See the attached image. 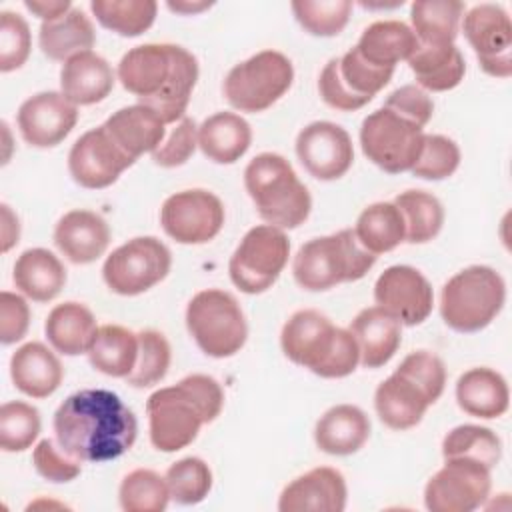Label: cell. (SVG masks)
Returning a JSON list of instances; mask_svg holds the SVG:
<instances>
[{
    "instance_id": "40",
    "label": "cell",
    "mask_w": 512,
    "mask_h": 512,
    "mask_svg": "<svg viewBox=\"0 0 512 512\" xmlns=\"http://www.w3.org/2000/svg\"><path fill=\"white\" fill-rule=\"evenodd\" d=\"M90 10L104 28L132 38L154 24L158 4L154 0H92Z\"/></svg>"
},
{
    "instance_id": "11",
    "label": "cell",
    "mask_w": 512,
    "mask_h": 512,
    "mask_svg": "<svg viewBox=\"0 0 512 512\" xmlns=\"http://www.w3.org/2000/svg\"><path fill=\"white\" fill-rule=\"evenodd\" d=\"M422 138L424 132L418 124L384 106L368 114L360 128L364 156L388 174H400L414 166Z\"/></svg>"
},
{
    "instance_id": "41",
    "label": "cell",
    "mask_w": 512,
    "mask_h": 512,
    "mask_svg": "<svg viewBox=\"0 0 512 512\" xmlns=\"http://www.w3.org/2000/svg\"><path fill=\"white\" fill-rule=\"evenodd\" d=\"M442 456L446 458H470L490 470L500 462L502 442L486 426L462 424L452 428L442 440Z\"/></svg>"
},
{
    "instance_id": "4",
    "label": "cell",
    "mask_w": 512,
    "mask_h": 512,
    "mask_svg": "<svg viewBox=\"0 0 512 512\" xmlns=\"http://www.w3.org/2000/svg\"><path fill=\"white\" fill-rule=\"evenodd\" d=\"M284 354L298 366L322 378H344L360 362V352L350 330L338 328L318 310L294 312L280 334Z\"/></svg>"
},
{
    "instance_id": "1",
    "label": "cell",
    "mask_w": 512,
    "mask_h": 512,
    "mask_svg": "<svg viewBox=\"0 0 512 512\" xmlns=\"http://www.w3.org/2000/svg\"><path fill=\"white\" fill-rule=\"evenodd\" d=\"M56 442L80 462H106L126 454L138 434L134 412L110 390L86 388L70 394L56 410Z\"/></svg>"
},
{
    "instance_id": "51",
    "label": "cell",
    "mask_w": 512,
    "mask_h": 512,
    "mask_svg": "<svg viewBox=\"0 0 512 512\" xmlns=\"http://www.w3.org/2000/svg\"><path fill=\"white\" fill-rule=\"evenodd\" d=\"M384 108L408 118L410 122L418 124L420 128H424L434 112V102L432 98L416 84H406L400 86L398 90H394L386 102Z\"/></svg>"
},
{
    "instance_id": "13",
    "label": "cell",
    "mask_w": 512,
    "mask_h": 512,
    "mask_svg": "<svg viewBox=\"0 0 512 512\" xmlns=\"http://www.w3.org/2000/svg\"><path fill=\"white\" fill-rule=\"evenodd\" d=\"M392 68L368 64L354 48L342 58H332L318 78L322 100L342 112L366 106L392 78Z\"/></svg>"
},
{
    "instance_id": "27",
    "label": "cell",
    "mask_w": 512,
    "mask_h": 512,
    "mask_svg": "<svg viewBox=\"0 0 512 512\" xmlns=\"http://www.w3.org/2000/svg\"><path fill=\"white\" fill-rule=\"evenodd\" d=\"M10 376L26 396L46 398L58 390L64 370L56 354L42 342H26L10 358Z\"/></svg>"
},
{
    "instance_id": "14",
    "label": "cell",
    "mask_w": 512,
    "mask_h": 512,
    "mask_svg": "<svg viewBox=\"0 0 512 512\" xmlns=\"http://www.w3.org/2000/svg\"><path fill=\"white\" fill-rule=\"evenodd\" d=\"M442 392L418 368L400 362V366L376 388L374 406L380 420L394 430H408L420 424L424 412Z\"/></svg>"
},
{
    "instance_id": "8",
    "label": "cell",
    "mask_w": 512,
    "mask_h": 512,
    "mask_svg": "<svg viewBox=\"0 0 512 512\" xmlns=\"http://www.w3.org/2000/svg\"><path fill=\"white\" fill-rule=\"evenodd\" d=\"M186 326L198 348L212 358L234 356L248 336L240 304L230 292L218 288L192 296L186 308Z\"/></svg>"
},
{
    "instance_id": "12",
    "label": "cell",
    "mask_w": 512,
    "mask_h": 512,
    "mask_svg": "<svg viewBox=\"0 0 512 512\" xmlns=\"http://www.w3.org/2000/svg\"><path fill=\"white\" fill-rule=\"evenodd\" d=\"M172 256L164 242L154 236H138L118 246L104 262L102 276L106 286L122 296H136L170 272Z\"/></svg>"
},
{
    "instance_id": "16",
    "label": "cell",
    "mask_w": 512,
    "mask_h": 512,
    "mask_svg": "<svg viewBox=\"0 0 512 512\" xmlns=\"http://www.w3.org/2000/svg\"><path fill=\"white\" fill-rule=\"evenodd\" d=\"M160 224L180 244H206L224 226V206L208 190H182L164 200Z\"/></svg>"
},
{
    "instance_id": "43",
    "label": "cell",
    "mask_w": 512,
    "mask_h": 512,
    "mask_svg": "<svg viewBox=\"0 0 512 512\" xmlns=\"http://www.w3.org/2000/svg\"><path fill=\"white\" fill-rule=\"evenodd\" d=\"M170 368V344L158 330L138 332V358L126 382L136 388L158 384Z\"/></svg>"
},
{
    "instance_id": "30",
    "label": "cell",
    "mask_w": 512,
    "mask_h": 512,
    "mask_svg": "<svg viewBox=\"0 0 512 512\" xmlns=\"http://www.w3.org/2000/svg\"><path fill=\"white\" fill-rule=\"evenodd\" d=\"M418 48L412 28L400 20H378L364 28L354 50L372 66L396 68L400 60H408Z\"/></svg>"
},
{
    "instance_id": "31",
    "label": "cell",
    "mask_w": 512,
    "mask_h": 512,
    "mask_svg": "<svg viewBox=\"0 0 512 512\" xmlns=\"http://www.w3.org/2000/svg\"><path fill=\"white\" fill-rule=\"evenodd\" d=\"M252 142L250 124L234 112H216L198 128V146L216 164L240 160Z\"/></svg>"
},
{
    "instance_id": "37",
    "label": "cell",
    "mask_w": 512,
    "mask_h": 512,
    "mask_svg": "<svg viewBox=\"0 0 512 512\" xmlns=\"http://www.w3.org/2000/svg\"><path fill=\"white\" fill-rule=\"evenodd\" d=\"M464 4L458 0H418L410 6L418 44H454Z\"/></svg>"
},
{
    "instance_id": "55",
    "label": "cell",
    "mask_w": 512,
    "mask_h": 512,
    "mask_svg": "<svg viewBox=\"0 0 512 512\" xmlns=\"http://www.w3.org/2000/svg\"><path fill=\"white\" fill-rule=\"evenodd\" d=\"M210 6H212L210 2H188V0H182V2H168V8L174 10V12H180V14H194V12L206 10V8H210Z\"/></svg>"
},
{
    "instance_id": "25",
    "label": "cell",
    "mask_w": 512,
    "mask_h": 512,
    "mask_svg": "<svg viewBox=\"0 0 512 512\" xmlns=\"http://www.w3.org/2000/svg\"><path fill=\"white\" fill-rule=\"evenodd\" d=\"M400 326L402 324L380 306H370L356 314L350 324V334L358 344L364 368H380L390 362L402 342Z\"/></svg>"
},
{
    "instance_id": "18",
    "label": "cell",
    "mask_w": 512,
    "mask_h": 512,
    "mask_svg": "<svg viewBox=\"0 0 512 512\" xmlns=\"http://www.w3.org/2000/svg\"><path fill=\"white\" fill-rule=\"evenodd\" d=\"M374 300L400 324H422L434 306V292L424 274L412 266L386 268L374 284Z\"/></svg>"
},
{
    "instance_id": "17",
    "label": "cell",
    "mask_w": 512,
    "mask_h": 512,
    "mask_svg": "<svg viewBox=\"0 0 512 512\" xmlns=\"http://www.w3.org/2000/svg\"><path fill=\"white\" fill-rule=\"evenodd\" d=\"M462 30L480 68L496 78L512 74V22L498 4H478L462 20Z\"/></svg>"
},
{
    "instance_id": "44",
    "label": "cell",
    "mask_w": 512,
    "mask_h": 512,
    "mask_svg": "<svg viewBox=\"0 0 512 512\" xmlns=\"http://www.w3.org/2000/svg\"><path fill=\"white\" fill-rule=\"evenodd\" d=\"M164 478L170 498L184 506L202 502L212 488V472L208 464L196 456H188L174 462L166 470Z\"/></svg>"
},
{
    "instance_id": "9",
    "label": "cell",
    "mask_w": 512,
    "mask_h": 512,
    "mask_svg": "<svg viewBox=\"0 0 512 512\" xmlns=\"http://www.w3.org/2000/svg\"><path fill=\"white\" fill-rule=\"evenodd\" d=\"M292 80V62L282 52L262 50L228 72L224 96L240 112H262L288 92Z\"/></svg>"
},
{
    "instance_id": "52",
    "label": "cell",
    "mask_w": 512,
    "mask_h": 512,
    "mask_svg": "<svg viewBox=\"0 0 512 512\" xmlns=\"http://www.w3.org/2000/svg\"><path fill=\"white\" fill-rule=\"evenodd\" d=\"M30 326V308L26 300L14 292L0 294V342L14 344L22 340Z\"/></svg>"
},
{
    "instance_id": "33",
    "label": "cell",
    "mask_w": 512,
    "mask_h": 512,
    "mask_svg": "<svg viewBox=\"0 0 512 512\" xmlns=\"http://www.w3.org/2000/svg\"><path fill=\"white\" fill-rule=\"evenodd\" d=\"M408 66L420 88L446 92L456 88L466 72L464 56L454 44H418Z\"/></svg>"
},
{
    "instance_id": "39",
    "label": "cell",
    "mask_w": 512,
    "mask_h": 512,
    "mask_svg": "<svg viewBox=\"0 0 512 512\" xmlns=\"http://www.w3.org/2000/svg\"><path fill=\"white\" fill-rule=\"evenodd\" d=\"M394 204L404 220L406 242L424 244L440 232L444 224V208L434 194L424 190H406L394 198Z\"/></svg>"
},
{
    "instance_id": "3",
    "label": "cell",
    "mask_w": 512,
    "mask_h": 512,
    "mask_svg": "<svg viewBox=\"0 0 512 512\" xmlns=\"http://www.w3.org/2000/svg\"><path fill=\"white\" fill-rule=\"evenodd\" d=\"M224 406L220 384L206 374H190L176 386L160 388L146 402L150 442L160 452L192 444L202 424L214 422Z\"/></svg>"
},
{
    "instance_id": "28",
    "label": "cell",
    "mask_w": 512,
    "mask_h": 512,
    "mask_svg": "<svg viewBox=\"0 0 512 512\" xmlns=\"http://www.w3.org/2000/svg\"><path fill=\"white\" fill-rule=\"evenodd\" d=\"M370 436V420L358 406L338 404L324 412L314 428L316 446L332 456L358 452Z\"/></svg>"
},
{
    "instance_id": "24",
    "label": "cell",
    "mask_w": 512,
    "mask_h": 512,
    "mask_svg": "<svg viewBox=\"0 0 512 512\" xmlns=\"http://www.w3.org/2000/svg\"><path fill=\"white\" fill-rule=\"evenodd\" d=\"M164 126L162 118L144 104L120 108L102 124L114 144L132 162H136L144 152H154L164 142Z\"/></svg>"
},
{
    "instance_id": "38",
    "label": "cell",
    "mask_w": 512,
    "mask_h": 512,
    "mask_svg": "<svg viewBox=\"0 0 512 512\" xmlns=\"http://www.w3.org/2000/svg\"><path fill=\"white\" fill-rule=\"evenodd\" d=\"M354 234L374 256L394 250L406 236L404 220L394 202H376L362 210Z\"/></svg>"
},
{
    "instance_id": "32",
    "label": "cell",
    "mask_w": 512,
    "mask_h": 512,
    "mask_svg": "<svg viewBox=\"0 0 512 512\" xmlns=\"http://www.w3.org/2000/svg\"><path fill=\"white\" fill-rule=\"evenodd\" d=\"M16 288L36 302H48L60 294L66 284V268L46 248L24 250L12 272Z\"/></svg>"
},
{
    "instance_id": "26",
    "label": "cell",
    "mask_w": 512,
    "mask_h": 512,
    "mask_svg": "<svg viewBox=\"0 0 512 512\" xmlns=\"http://www.w3.org/2000/svg\"><path fill=\"white\" fill-rule=\"evenodd\" d=\"M60 88L76 106L102 102L114 88L112 66L92 50L76 54L60 70Z\"/></svg>"
},
{
    "instance_id": "54",
    "label": "cell",
    "mask_w": 512,
    "mask_h": 512,
    "mask_svg": "<svg viewBox=\"0 0 512 512\" xmlns=\"http://www.w3.org/2000/svg\"><path fill=\"white\" fill-rule=\"evenodd\" d=\"M2 252H8L20 238V224L8 204H2Z\"/></svg>"
},
{
    "instance_id": "7",
    "label": "cell",
    "mask_w": 512,
    "mask_h": 512,
    "mask_svg": "<svg viewBox=\"0 0 512 512\" xmlns=\"http://www.w3.org/2000/svg\"><path fill=\"white\" fill-rule=\"evenodd\" d=\"M506 284L490 266H468L456 272L442 288L440 314L456 332H478L502 310Z\"/></svg>"
},
{
    "instance_id": "22",
    "label": "cell",
    "mask_w": 512,
    "mask_h": 512,
    "mask_svg": "<svg viewBox=\"0 0 512 512\" xmlns=\"http://www.w3.org/2000/svg\"><path fill=\"white\" fill-rule=\"evenodd\" d=\"M346 480L330 466L312 468L294 478L280 494V512H342L346 508Z\"/></svg>"
},
{
    "instance_id": "15",
    "label": "cell",
    "mask_w": 512,
    "mask_h": 512,
    "mask_svg": "<svg viewBox=\"0 0 512 512\" xmlns=\"http://www.w3.org/2000/svg\"><path fill=\"white\" fill-rule=\"evenodd\" d=\"M490 468L470 458H446L428 480L424 504L432 512H472L490 494Z\"/></svg>"
},
{
    "instance_id": "2",
    "label": "cell",
    "mask_w": 512,
    "mask_h": 512,
    "mask_svg": "<svg viewBox=\"0 0 512 512\" xmlns=\"http://www.w3.org/2000/svg\"><path fill=\"white\" fill-rule=\"evenodd\" d=\"M118 80L164 124L184 118L198 80V60L176 44H142L118 64Z\"/></svg>"
},
{
    "instance_id": "36",
    "label": "cell",
    "mask_w": 512,
    "mask_h": 512,
    "mask_svg": "<svg viewBox=\"0 0 512 512\" xmlns=\"http://www.w3.org/2000/svg\"><path fill=\"white\" fill-rule=\"evenodd\" d=\"M86 354L98 372L126 378L138 358V334L118 324H104L96 330Z\"/></svg>"
},
{
    "instance_id": "45",
    "label": "cell",
    "mask_w": 512,
    "mask_h": 512,
    "mask_svg": "<svg viewBox=\"0 0 512 512\" xmlns=\"http://www.w3.org/2000/svg\"><path fill=\"white\" fill-rule=\"evenodd\" d=\"M292 12L298 24L312 36H336L348 24L352 2L348 0H294Z\"/></svg>"
},
{
    "instance_id": "10",
    "label": "cell",
    "mask_w": 512,
    "mask_h": 512,
    "mask_svg": "<svg viewBox=\"0 0 512 512\" xmlns=\"http://www.w3.org/2000/svg\"><path fill=\"white\" fill-rule=\"evenodd\" d=\"M290 242L284 230L260 224L250 228L234 250L228 272L236 288L246 294L266 292L284 270Z\"/></svg>"
},
{
    "instance_id": "21",
    "label": "cell",
    "mask_w": 512,
    "mask_h": 512,
    "mask_svg": "<svg viewBox=\"0 0 512 512\" xmlns=\"http://www.w3.org/2000/svg\"><path fill=\"white\" fill-rule=\"evenodd\" d=\"M78 108L62 92H38L18 108L22 138L36 148L60 144L76 126Z\"/></svg>"
},
{
    "instance_id": "53",
    "label": "cell",
    "mask_w": 512,
    "mask_h": 512,
    "mask_svg": "<svg viewBox=\"0 0 512 512\" xmlns=\"http://www.w3.org/2000/svg\"><path fill=\"white\" fill-rule=\"evenodd\" d=\"M24 6L38 18H42V22L58 20L72 10V4L68 0H26Z\"/></svg>"
},
{
    "instance_id": "50",
    "label": "cell",
    "mask_w": 512,
    "mask_h": 512,
    "mask_svg": "<svg viewBox=\"0 0 512 512\" xmlns=\"http://www.w3.org/2000/svg\"><path fill=\"white\" fill-rule=\"evenodd\" d=\"M198 146V128L192 118H182L170 136L152 152V160L162 168H176L188 162Z\"/></svg>"
},
{
    "instance_id": "49",
    "label": "cell",
    "mask_w": 512,
    "mask_h": 512,
    "mask_svg": "<svg viewBox=\"0 0 512 512\" xmlns=\"http://www.w3.org/2000/svg\"><path fill=\"white\" fill-rule=\"evenodd\" d=\"M36 472L50 482H70L80 474V460L70 456L56 440L44 438L32 452Z\"/></svg>"
},
{
    "instance_id": "48",
    "label": "cell",
    "mask_w": 512,
    "mask_h": 512,
    "mask_svg": "<svg viewBox=\"0 0 512 512\" xmlns=\"http://www.w3.org/2000/svg\"><path fill=\"white\" fill-rule=\"evenodd\" d=\"M30 28L20 14L4 10L0 14V70L12 72L30 56Z\"/></svg>"
},
{
    "instance_id": "42",
    "label": "cell",
    "mask_w": 512,
    "mask_h": 512,
    "mask_svg": "<svg viewBox=\"0 0 512 512\" xmlns=\"http://www.w3.org/2000/svg\"><path fill=\"white\" fill-rule=\"evenodd\" d=\"M118 496L126 512H162L170 500L166 478L150 468L128 472L120 484Z\"/></svg>"
},
{
    "instance_id": "20",
    "label": "cell",
    "mask_w": 512,
    "mask_h": 512,
    "mask_svg": "<svg viewBox=\"0 0 512 512\" xmlns=\"http://www.w3.org/2000/svg\"><path fill=\"white\" fill-rule=\"evenodd\" d=\"M132 164L102 126L84 132L68 154V170L74 182L90 190L108 188Z\"/></svg>"
},
{
    "instance_id": "5",
    "label": "cell",
    "mask_w": 512,
    "mask_h": 512,
    "mask_svg": "<svg viewBox=\"0 0 512 512\" xmlns=\"http://www.w3.org/2000/svg\"><path fill=\"white\" fill-rule=\"evenodd\" d=\"M244 186L260 218L270 226L298 228L310 214V192L280 154L262 152L252 158L244 170Z\"/></svg>"
},
{
    "instance_id": "19",
    "label": "cell",
    "mask_w": 512,
    "mask_h": 512,
    "mask_svg": "<svg viewBox=\"0 0 512 512\" xmlns=\"http://www.w3.org/2000/svg\"><path fill=\"white\" fill-rule=\"evenodd\" d=\"M296 154L306 172L318 180L344 176L354 162V148L348 132L334 122H312L296 138Z\"/></svg>"
},
{
    "instance_id": "34",
    "label": "cell",
    "mask_w": 512,
    "mask_h": 512,
    "mask_svg": "<svg viewBox=\"0 0 512 512\" xmlns=\"http://www.w3.org/2000/svg\"><path fill=\"white\" fill-rule=\"evenodd\" d=\"M96 318L80 302H64L50 310L44 332L52 348L66 356L88 352L96 336Z\"/></svg>"
},
{
    "instance_id": "46",
    "label": "cell",
    "mask_w": 512,
    "mask_h": 512,
    "mask_svg": "<svg viewBox=\"0 0 512 512\" xmlns=\"http://www.w3.org/2000/svg\"><path fill=\"white\" fill-rule=\"evenodd\" d=\"M40 434V412L26 402L14 400L0 408V448L4 452H22L32 446Z\"/></svg>"
},
{
    "instance_id": "29",
    "label": "cell",
    "mask_w": 512,
    "mask_h": 512,
    "mask_svg": "<svg viewBox=\"0 0 512 512\" xmlns=\"http://www.w3.org/2000/svg\"><path fill=\"white\" fill-rule=\"evenodd\" d=\"M456 402L470 416L498 418L510 404L508 384L492 368H470L456 382Z\"/></svg>"
},
{
    "instance_id": "47",
    "label": "cell",
    "mask_w": 512,
    "mask_h": 512,
    "mask_svg": "<svg viewBox=\"0 0 512 512\" xmlns=\"http://www.w3.org/2000/svg\"><path fill=\"white\" fill-rule=\"evenodd\" d=\"M460 164V148L442 134H424L420 154L410 168L414 176L424 180H444L456 172Z\"/></svg>"
},
{
    "instance_id": "35",
    "label": "cell",
    "mask_w": 512,
    "mask_h": 512,
    "mask_svg": "<svg viewBox=\"0 0 512 512\" xmlns=\"http://www.w3.org/2000/svg\"><path fill=\"white\" fill-rule=\"evenodd\" d=\"M40 48L50 60H70L76 54L88 52L96 42V32L88 16L72 8L58 20L42 22L38 34Z\"/></svg>"
},
{
    "instance_id": "6",
    "label": "cell",
    "mask_w": 512,
    "mask_h": 512,
    "mask_svg": "<svg viewBox=\"0 0 512 512\" xmlns=\"http://www.w3.org/2000/svg\"><path fill=\"white\" fill-rule=\"evenodd\" d=\"M374 262L376 256L358 242L354 230L346 228L300 246L292 272L300 288L320 292L340 282L360 280Z\"/></svg>"
},
{
    "instance_id": "23",
    "label": "cell",
    "mask_w": 512,
    "mask_h": 512,
    "mask_svg": "<svg viewBox=\"0 0 512 512\" xmlns=\"http://www.w3.org/2000/svg\"><path fill=\"white\" fill-rule=\"evenodd\" d=\"M54 244L70 262L90 264L106 252L110 228L96 212L70 210L54 228Z\"/></svg>"
}]
</instances>
